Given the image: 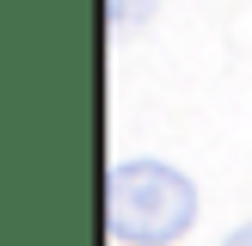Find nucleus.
Instances as JSON below:
<instances>
[{
	"label": "nucleus",
	"instance_id": "nucleus-1",
	"mask_svg": "<svg viewBox=\"0 0 252 246\" xmlns=\"http://www.w3.org/2000/svg\"><path fill=\"white\" fill-rule=\"evenodd\" d=\"M105 221L123 246H166L197 221V184L166 160H123L105 179Z\"/></svg>",
	"mask_w": 252,
	"mask_h": 246
},
{
	"label": "nucleus",
	"instance_id": "nucleus-2",
	"mask_svg": "<svg viewBox=\"0 0 252 246\" xmlns=\"http://www.w3.org/2000/svg\"><path fill=\"white\" fill-rule=\"evenodd\" d=\"M148 12H154V0H105V19L111 31H129V25H142Z\"/></svg>",
	"mask_w": 252,
	"mask_h": 246
},
{
	"label": "nucleus",
	"instance_id": "nucleus-3",
	"mask_svg": "<svg viewBox=\"0 0 252 246\" xmlns=\"http://www.w3.org/2000/svg\"><path fill=\"white\" fill-rule=\"evenodd\" d=\"M221 246H252V221H246V228H234V234H228Z\"/></svg>",
	"mask_w": 252,
	"mask_h": 246
}]
</instances>
